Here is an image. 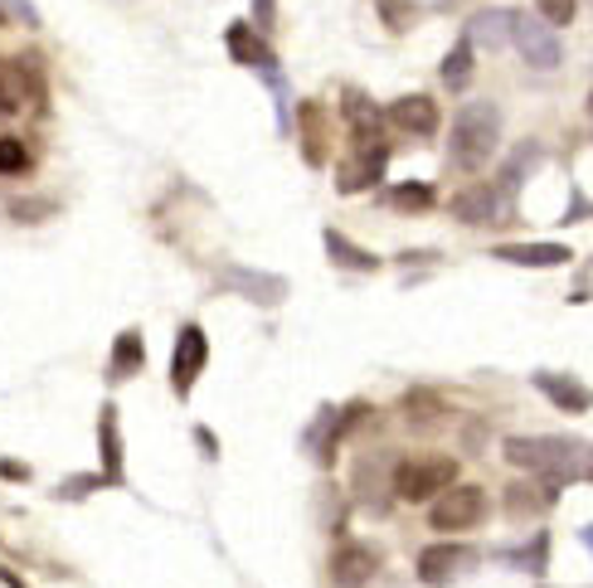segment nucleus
Masks as SVG:
<instances>
[{
	"mask_svg": "<svg viewBox=\"0 0 593 588\" xmlns=\"http://www.w3.org/2000/svg\"><path fill=\"white\" fill-rule=\"evenodd\" d=\"M98 443H103V487H123L127 467H123V433H117V409L113 404H103Z\"/></svg>",
	"mask_w": 593,
	"mask_h": 588,
	"instance_id": "obj_16",
	"label": "nucleus"
},
{
	"mask_svg": "<svg viewBox=\"0 0 593 588\" xmlns=\"http://www.w3.org/2000/svg\"><path fill=\"white\" fill-rule=\"evenodd\" d=\"M224 45H229V53H234V63H244V69H259V74H268V69H278V53L268 49V39L253 30L249 20H234L224 30Z\"/></svg>",
	"mask_w": 593,
	"mask_h": 588,
	"instance_id": "obj_13",
	"label": "nucleus"
},
{
	"mask_svg": "<svg viewBox=\"0 0 593 588\" xmlns=\"http://www.w3.org/2000/svg\"><path fill=\"white\" fill-rule=\"evenodd\" d=\"M375 569H380V555L360 540H350L331 555V584L336 588H366L375 579Z\"/></svg>",
	"mask_w": 593,
	"mask_h": 588,
	"instance_id": "obj_12",
	"label": "nucleus"
},
{
	"mask_svg": "<svg viewBox=\"0 0 593 588\" xmlns=\"http://www.w3.org/2000/svg\"><path fill=\"white\" fill-rule=\"evenodd\" d=\"M453 219L457 224H472V229H487V224H502V209H506V199L496 185H467V190H457L453 195Z\"/></svg>",
	"mask_w": 593,
	"mask_h": 588,
	"instance_id": "obj_9",
	"label": "nucleus"
},
{
	"mask_svg": "<svg viewBox=\"0 0 593 588\" xmlns=\"http://www.w3.org/2000/svg\"><path fill=\"white\" fill-rule=\"evenodd\" d=\"M389 122H395L399 131H414V137H434L438 131V102L424 98V92H409V98L389 102Z\"/></svg>",
	"mask_w": 593,
	"mask_h": 588,
	"instance_id": "obj_15",
	"label": "nucleus"
},
{
	"mask_svg": "<svg viewBox=\"0 0 593 588\" xmlns=\"http://www.w3.org/2000/svg\"><path fill=\"white\" fill-rule=\"evenodd\" d=\"M6 20H10V16H6V10H0V24H6Z\"/></svg>",
	"mask_w": 593,
	"mask_h": 588,
	"instance_id": "obj_33",
	"label": "nucleus"
},
{
	"mask_svg": "<svg viewBox=\"0 0 593 588\" xmlns=\"http://www.w3.org/2000/svg\"><path fill=\"white\" fill-rule=\"evenodd\" d=\"M93 487H103V477H74V481H64V487H59V497L74 501V497H88Z\"/></svg>",
	"mask_w": 593,
	"mask_h": 588,
	"instance_id": "obj_29",
	"label": "nucleus"
},
{
	"mask_svg": "<svg viewBox=\"0 0 593 588\" xmlns=\"http://www.w3.org/2000/svg\"><path fill=\"white\" fill-rule=\"evenodd\" d=\"M584 477H589V481H593V448H589V452H584Z\"/></svg>",
	"mask_w": 593,
	"mask_h": 588,
	"instance_id": "obj_32",
	"label": "nucleus"
},
{
	"mask_svg": "<svg viewBox=\"0 0 593 588\" xmlns=\"http://www.w3.org/2000/svg\"><path fill=\"white\" fill-rule=\"evenodd\" d=\"M472 59H477V49H472L467 39H457V45L448 49V59H443V88L463 92L467 78H472Z\"/></svg>",
	"mask_w": 593,
	"mask_h": 588,
	"instance_id": "obj_22",
	"label": "nucleus"
},
{
	"mask_svg": "<svg viewBox=\"0 0 593 588\" xmlns=\"http://www.w3.org/2000/svg\"><path fill=\"white\" fill-rule=\"evenodd\" d=\"M434 185L428 180H404L389 190V205H399V209H434Z\"/></svg>",
	"mask_w": 593,
	"mask_h": 588,
	"instance_id": "obj_23",
	"label": "nucleus"
},
{
	"mask_svg": "<svg viewBox=\"0 0 593 588\" xmlns=\"http://www.w3.org/2000/svg\"><path fill=\"white\" fill-rule=\"evenodd\" d=\"M579 540H584V550L593 555V520H589V526H584V530H579Z\"/></svg>",
	"mask_w": 593,
	"mask_h": 588,
	"instance_id": "obj_31",
	"label": "nucleus"
},
{
	"mask_svg": "<svg viewBox=\"0 0 593 588\" xmlns=\"http://www.w3.org/2000/svg\"><path fill=\"white\" fill-rule=\"evenodd\" d=\"M30 170V151H25L20 137H0V176H20Z\"/></svg>",
	"mask_w": 593,
	"mask_h": 588,
	"instance_id": "obj_25",
	"label": "nucleus"
},
{
	"mask_svg": "<svg viewBox=\"0 0 593 588\" xmlns=\"http://www.w3.org/2000/svg\"><path fill=\"white\" fill-rule=\"evenodd\" d=\"M496 146H502V112H496V102H487V98L463 102V112L453 117V137H448L453 166L467 170V176H477V170L496 156Z\"/></svg>",
	"mask_w": 593,
	"mask_h": 588,
	"instance_id": "obj_1",
	"label": "nucleus"
},
{
	"mask_svg": "<svg viewBox=\"0 0 593 588\" xmlns=\"http://www.w3.org/2000/svg\"><path fill=\"white\" fill-rule=\"evenodd\" d=\"M327 253H331L336 267H356V273H380V258H375V253H366L360 244H350V238L336 234V229H327Z\"/></svg>",
	"mask_w": 593,
	"mask_h": 588,
	"instance_id": "obj_19",
	"label": "nucleus"
},
{
	"mask_svg": "<svg viewBox=\"0 0 593 588\" xmlns=\"http://www.w3.org/2000/svg\"><path fill=\"white\" fill-rule=\"evenodd\" d=\"M385 160H389L385 131H375V137H356V141H350V160L341 166V176H336V190H341V195L370 190V185L385 176Z\"/></svg>",
	"mask_w": 593,
	"mask_h": 588,
	"instance_id": "obj_6",
	"label": "nucleus"
},
{
	"mask_svg": "<svg viewBox=\"0 0 593 588\" xmlns=\"http://www.w3.org/2000/svg\"><path fill=\"white\" fill-rule=\"evenodd\" d=\"M574 6H579V0H535V16H541L550 30H560V24L574 20Z\"/></svg>",
	"mask_w": 593,
	"mask_h": 588,
	"instance_id": "obj_27",
	"label": "nucleus"
},
{
	"mask_svg": "<svg viewBox=\"0 0 593 588\" xmlns=\"http://www.w3.org/2000/svg\"><path fill=\"white\" fill-rule=\"evenodd\" d=\"M589 112H593V92H589Z\"/></svg>",
	"mask_w": 593,
	"mask_h": 588,
	"instance_id": "obj_34",
	"label": "nucleus"
},
{
	"mask_svg": "<svg viewBox=\"0 0 593 588\" xmlns=\"http://www.w3.org/2000/svg\"><path fill=\"white\" fill-rule=\"evenodd\" d=\"M531 384H535V390H541L560 413H589V409H593V390H589L584 380H574V374L535 370V374H531Z\"/></svg>",
	"mask_w": 593,
	"mask_h": 588,
	"instance_id": "obj_11",
	"label": "nucleus"
},
{
	"mask_svg": "<svg viewBox=\"0 0 593 588\" xmlns=\"http://www.w3.org/2000/svg\"><path fill=\"white\" fill-rule=\"evenodd\" d=\"M220 283L234 287V292H244V297L259 302V306H278L282 297H288V283H282V277L253 273V267H220Z\"/></svg>",
	"mask_w": 593,
	"mask_h": 588,
	"instance_id": "obj_14",
	"label": "nucleus"
},
{
	"mask_svg": "<svg viewBox=\"0 0 593 588\" xmlns=\"http://www.w3.org/2000/svg\"><path fill=\"white\" fill-rule=\"evenodd\" d=\"M502 559L511 569H521V574H545V565H550V530H535L531 545H521V550H502Z\"/></svg>",
	"mask_w": 593,
	"mask_h": 588,
	"instance_id": "obj_21",
	"label": "nucleus"
},
{
	"mask_svg": "<svg viewBox=\"0 0 593 588\" xmlns=\"http://www.w3.org/2000/svg\"><path fill=\"white\" fill-rule=\"evenodd\" d=\"M482 520H487V491L482 487H453L438 491L434 501H428V526L443 530V535H457V530H477Z\"/></svg>",
	"mask_w": 593,
	"mask_h": 588,
	"instance_id": "obj_4",
	"label": "nucleus"
},
{
	"mask_svg": "<svg viewBox=\"0 0 593 588\" xmlns=\"http://www.w3.org/2000/svg\"><path fill=\"white\" fill-rule=\"evenodd\" d=\"M360 419H366V404H346V409H321V419H317V433L307 438L317 452V462L321 467H331L336 462V452H341V438L356 428Z\"/></svg>",
	"mask_w": 593,
	"mask_h": 588,
	"instance_id": "obj_10",
	"label": "nucleus"
},
{
	"mask_svg": "<svg viewBox=\"0 0 593 588\" xmlns=\"http://www.w3.org/2000/svg\"><path fill=\"white\" fill-rule=\"evenodd\" d=\"M278 16V0H253V30H268Z\"/></svg>",
	"mask_w": 593,
	"mask_h": 588,
	"instance_id": "obj_30",
	"label": "nucleus"
},
{
	"mask_svg": "<svg viewBox=\"0 0 593 588\" xmlns=\"http://www.w3.org/2000/svg\"><path fill=\"white\" fill-rule=\"evenodd\" d=\"M506 462L511 467H525V472H541L545 481H570L574 472V458L584 448L574 443V438H531V433H516L502 443Z\"/></svg>",
	"mask_w": 593,
	"mask_h": 588,
	"instance_id": "obj_2",
	"label": "nucleus"
},
{
	"mask_svg": "<svg viewBox=\"0 0 593 588\" xmlns=\"http://www.w3.org/2000/svg\"><path fill=\"white\" fill-rule=\"evenodd\" d=\"M380 20L389 24V30H399V35H404L414 20H419V10H414L409 0H380Z\"/></svg>",
	"mask_w": 593,
	"mask_h": 588,
	"instance_id": "obj_26",
	"label": "nucleus"
},
{
	"mask_svg": "<svg viewBox=\"0 0 593 588\" xmlns=\"http://www.w3.org/2000/svg\"><path fill=\"white\" fill-rule=\"evenodd\" d=\"M511 16H516V10H477V16L467 20L463 39L472 49H502L511 39Z\"/></svg>",
	"mask_w": 593,
	"mask_h": 588,
	"instance_id": "obj_18",
	"label": "nucleus"
},
{
	"mask_svg": "<svg viewBox=\"0 0 593 588\" xmlns=\"http://www.w3.org/2000/svg\"><path fill=\"white\" fill-rule=\"evenodd\" d=\"M20 107H25V88H20L16 63H0V117L20 112Z\"/></svg>",
	"mask_w": 593,
	"mask_h": 588,
	"instance_id": "obj_24",
	"label": "nucleus"
},
{
	"mask_svg": "<svg viewBox=\"0 0 593 588\" xmlns=\"http://www.w3.org/2000/svg\"><path fill=\"white\" fill-rule=\"evenodd\" d=\"M0 10H6V16H10V20H20V24H30V30H35V24H39V10L30 6V0H0Z\"/></svg>",
	"mask_w": 593,
	"mask_h": 588,
	"instance_id": "obj_28",
	"label": "nucleus"
},
{
	"mask_svg": "<svg viewBox=\"0 0 593 588\" xmlns=\"http://www.w3.org/2000/svg\"><path fill=\"white\" fill-rule=\"evenodd\" d=\"M467 569H477V550L472 545H428V550L419 555V584L428 588H443V584H453L457 574H467Z\"/></svg>",
	"mask_w": 593,
	"mask_h": 588,
	"instance_id": "obj_8",
	"label": "nucleus"
},
{
	"mask_svg": "<svg viewBox=\"0 0 593 588\" xmlns=\"http://www.w3.org/2000/svg\"><path fill=\"white\" fill-rule=\"evenodd\" d=\"M492 258L516 263V267H564L574 253L564 244H502V248H492Z\"/></svg>",
	"mask_w": 593,
	"mask_h": 588,
	"instance_id": "obj_17",
	"label": "nucleus"
},
{
	"mask_svg": "<svg viewBox=\"0 0 593 588\" xmlns=\"http://www.w3.org/2000/svg\"><path fill=\"white\" fill-rule=\"evenodd\" d=\"M146 365V345H142V331H123V336H117V345H113V380H132V374H137Z\"/></svg>",
	"mask_w": 593,
	"mask_h": 588,
	"instance_id": "obj_20",
	"label": "nucleus"
},
{
	"mask_svg": "<svg viewBox=\"0 0 593 588\" xmlns=\"http://www.w3.org/2000/svg\"><path fill=\"white\" fill-rule=\"evenodd\" d=\"M457 481V462L453 458H404L399 467H395V497L399 501H434L438 491H448Z\"/></svg>",
	"mask_w": 593,
	"mask_h": 588,
	"instance_id": "obj_3",
	"label": "nucleus"
},
{
	"mask_svg": "<svg viewBox=\"0 0 593 588\" xmlns=\"http://www.w3.org/2000/svg\"><path fill=\"white\" fill-rule=\"evenodd\" d=\"M511 45H516L521 59L531 63V69H541V74H550V69H560V63H564L560 35L550 30L541 16H531V10H516V16H511Z\"/></svg>",
	"mask_w": 593,
	"mask_h": 588,
	"instance_id": "obj_5",
	"label": "nucleus"
},
{
	"mask_svg": "<svg viewBox=\"0 0 593 588\" xmlns=\"http://www.w3.org/2000/svg\"><path fill=\"white\" fill-rule=\"evenodd\" d=\"M205 360H210V341H205V331L191 321V326H181V336H175V355H171V390H175V399H191L200 370H205Z\"/></svg>",
	"mask_w": 593,
	"mask_h": 588,
	"instance_id": "obj_7",
	"label": "nucleus"
}]
</instances>
